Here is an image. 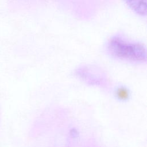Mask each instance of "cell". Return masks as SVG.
<instances>
[{
  "mask_svg": "<svg viewBox=\"0 0 147 147\" xmlns=\"http://www.w3.org/2000/svg\"><path fill=\"white\" fill-rule=\"evenodd\" d=\"M107 49L113 57L131 63H142L146 60L145 47L141 44L128 41L120 36L111 37Z\"/></svg>",
  "mask_w": 147,
  "mask_h": 147,
  "instance_id": "1",
  "label": "cell"
},
{
  "mask_svg": "<svg viewBox=\"0 0 147 147\" xmlns=\"http://www.w3.org/2000/svg\"><path fill=\"white\" fill-rule=\"evenodd\" d=\"M127 5L137 14L145 16L146 14V0H124Z\"/></svg>",
  "mask_w": 147,
  "mask_h": 147,
  "instance_id": "2",
  "label": "cell"
}]
</instances>
